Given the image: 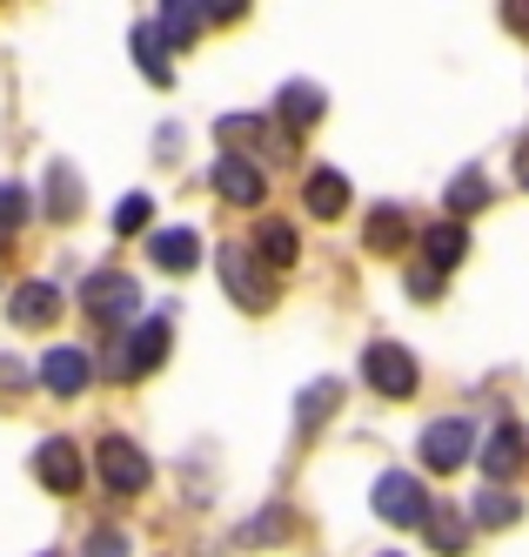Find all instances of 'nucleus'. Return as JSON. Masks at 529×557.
Listing matches in <instances>:
<instances>
[{"label":"nucleus","instance_id":"obj_1","mask_svg":"<svg viewBox=\"0 0 529 557\" xmlns=\"http://www.w3.org/2000/svg\"><path fill=\"white\" fill-rule=\"evenodd\" d=\"M362 383H369L376 396H389V404H410L423 370H416V356L402 343H369V356H362Z\"/></svg>","mask_w":529,"mask_h":557},{"label":"nucleus","instance_id":"obj_2","mask_svg":"<svg viewBox=\"0 0 529 557\" xmlns=\"http://www.w3.org/2000/svg\"><path fill=\"white\" fill-rule=\"evenodd\" d=\"M80 309H88L101 330H121V323H128V315L141 309L135 275H121V269H95L88 283H80Z\"/></svg>","mask_w":529,"mask_h":557},{"label":"nucleus","instance_id":"obj_3","mask_svg":"<svg viewBox=\"0 0 529 557\" xmlns=\"http://www.w3.org/2000/svg\"><path fill=\"white\" fill-rule=\"evenodd\" d=\"M376 517L382 524H402V531H423L429 524V497L410 470H382L376 476Z\"/></svg>","mask_w":529,"mask_h":557},{"label":"nucleus","instance_id":"obj_4","mask_svg":"<svg viewBox=\"0 0 529 557\" xmlns=\"http://www.w3.org/2000/svg\"><path fill=\"white\" fill-rule=\"evenodd\" d=\"M469 450H476V423H469V417H436V423L423 430V463H429L436 476L463 470Z\"/></svg>","mask_w":529,"mask_h":557},{"label":"nucleus","instance_id":"obj_5","mask_svg":"<svg viewBox=\"0 0 529 557\" xmlns=\"http://www.w3.org/2000/svg\"><path fill=\"white\" fill-rule=\"evenodd\" d=\"M95 470H101V484L121 491V497L148 491V457H141V444H128V436H101V444H95Z\"/></svg>","mask_w":529,"mask_h":557},{"label":"nucleus","instance_id":"obj_6","mask_svg":"<svg viewBox=\"0 0 529 557\" xmlns=\"http://www.w3.org/2000/svg\"><path fill=\"white\" fill-rule=\"evenodd\" d=\"M215 262H222L228 296H235L241 309H268V262H262V256H249V249H222Z\"/></svg>","mask_w":529,"mask_h":557},{"label":"nucleus","instance_id":"obj_7","mask_svg":"<svg viewBox=\"0 0 529 557\" xmlns=\"http://www.w3.org/2000/svg\"><path fill=\"white\" fill-rule=\"evenodd\" d=\"M215 195L222 202H235V209H255L262 195H268V175L255 169V162H241V154H215Z\"/></svg>","mask_w":529,"mask_h":557},{"label":"nucleus","instance_id":"obj_8","mask_svg":"<svg viewBox=\"0 0 529 557\" xmlns=\"http://www.w3.org/2000/svg\"><path fill=\"white\" fill-rule=\"evenodd\" d=\"M34 476H40V484H48L54 497H74L88 470H80V450L67 444V436H48V444L34 450Z\"/></svg>","mask_w":529,"mask_h":557},{"label":"nucleus","instance_id":"obj_9","mask_svg":"<svg viewBox=\"0 0 529 557\" xmlns=\"http://www.w3.org/2000/svg\"><path fill=\"white\" fill-rule=\"evenodd\" d=\"M88 376H95V356L74 349V343H61V349L40 356V389H54V396H80V389H88Z\"/></svg>","mask_w":529,"mask_h":557},{"label":"nucleus","instance_id":"obj_10","mask_svg":"<svg viewBox=\"0 0 529 557\" xmlns=\"http://www.w3.org/2000/svg\"><path fill=\"white\" fill-rule=\"evenodd\" d=\"M161 356H168V315H148V323L128 336V349H121L114 370H121V376H148Z\"/></svg>","mask_w":529,"mask_h":557},{"label":"nucleus","instance_id":"obj_11","mask_svg":"<svg viewBox=\"0 0 529 557\" xmlns=\"http://www.w3.org/2000/svg\"><path fill=\"white\" fill-rule=\"evenodd\" d=\"M8 315L21 330H48L54 315H61V289L54 283H21L14 296H8Z\"/></svg>","mask_w":529,"mask_h":557},{"label":"nucleus","instance_id":"obj_12","mask_svg":"<svg viewBox=\"0 0 529 557\" xmlns=\"http://www.w3.org/2000/svg\"><path fill=\"white\" fill-rule=\"evenodd\" d=\"M522 450H529V436H522V423H503L490 444H482V476L490 484H503V476H516L522 470Z\"/></svg>","mask_w":529,"mask_h":557},{"label":"nucleus","instance_id":"obj_13","mask_svg":"<svg viewBox=\"0 0 529 557\" xmlns=\"http://www.w3.org/2000/svg\"><path fill=\"white\" fill-rule=\"evenodd\" d=\"M201 21H209V14H201V0H161V8H154V34L168 48H194Z\"/></svg>","mask_w":529,"mask_h":557},{"label":"nucleus","instance_id":"obj_14","mask_svg":"<svg viewBox=\"0 0 529 557\" xmlns=\"http://www.w3.org/2000/svg\"><path fill=\"white\" fill-rule=\"evenodd\" d=\"M148 256H154L161 269H168V275H188V269L201 262V235H194V228H154Z\"/></svg>","mask_w":529,"mask_h":557},{"label":"nucleus","instance_id":"obj_15","mask_svg":"<svg viewBox=\"0 0 529 557\" xmlns=\"http://www.w3.org/2000/svg\"><path fill=\"white\" fill-rule=\"evenodd\" d=\"M275 108H281V128L289 135H308L315 122H322V88H308V82H289L275 95Z\"/></svg>","mask_w":529,"mask_h":557},{"label":"nucleus","instance_id":"obj_16","mask_svg":"<svg viewBox=\"0 0 529 557\" xmlns=\"http://www.w3.org/2000/svg\"><path fill=\"white\" fill-rule=\"evenodd\" d=\"M128 48H135V67L148 74L154 88H168V82H175V61H168V41H161V34H154V21L128 34Z\"/></svg>","mask_w":529,"mask_h":557},{"label":"nucleus","instance_id":"obj_17","mask_svg":"<svg viewBox=\"0 0 529 557\" xmlns=\"http://www.w3.org/2000/svg\"><path fill=\"white\" fill-rule=\"evenodd\" d=\"M442 202H450L456 222L463 215H482V209H490V175H482V169H456L450 188H442Z\"/></svg>","mask_w":529,"mask_h":557},{"label":"nucleus","instance_id":"obj_18","mask_svg":"<svg viewBox=\"0 0 529 557\" xmlns=\"http://www.w3.org/2000/svg\"><path fill=\"white\" fill-rule=\"evenodd\" d=\"M362 243H369L376 256H402V249H410V215H402L395 202H382L369 215V228H362Z\"/></svg>","mask_w":529,"mask_h":557},{"label":"nucleus","instance_id":"obj_19","mask_svg":"<svg viewBox=\"0 0 529 557\" xmlns=\"http://www.w3.org/2000/svg\"><path fill=\"white\" fill-rule=\"evenodd\" d=\"M423 256H429V269H456V262L469 256L463 222H436V228H423Z\"/></svg>","mask_w":529,"mask_h":557},{"label":"nucleus","instance_id":"obj_20","mask_svg":"<svg viewBox=\"0 0 529 557\" xmlns=\"http://www.w3.org/2000/svg\"><path fill=\"white\" fill-rule=\"evenodd\" d=\"M308 209H315L322 222H336V215L349 209V182H342L336 169H315V175H308Z\"/></svg>","mask_w":529,"mask_h":557},{"label":"nucleus","instance_id":"obj_21","mask_svg":"<svg viewBox=\"0 0 529 557\" xmlns=\"http://www.w3.org/2000/svg\"><path fill=\"white\" fill-rule=\"evenodd\" d=\"M255 256H262L268 269H289V262H295V228L268 215V222L255 228Z\"/></svg>","mask_w":529,"mask_h":557},{"label":"nucleus","instance_id":"obj_22","mask_svg":"<svg viewBox=\"0 0 529 557\" xmlns=\"http://www.w3.org/2000/svg\"><path fill=\"white\" fill-rule=\"evenodd\" d=\"M429 544L442 550V557H463L469 550V531H463V510H429Z\"/></svg>","mask_w":529,"mask_h":557},{"label":"nucleus","instance_id":"obj_23","mask_svg":"<svg viewBox=\"0 0 529 557\" xmlns=\"http://www.w3.org/2000/svg\"><path fill=\"white\" fill-rule=\"evenodd\" d=\"M516 517H522V497H509V491H482L476 497V524H490V531H503V524H516Z\"/></svg>","mask_w":529,"mask_h":557},{"label":"nucleus","instance_id":"obj_24","mask_svg":"<svg viewBox=\"0 0 529 557\" xmlns=\"http://www.w3.org/2000/svg\"><path fill=\"white\" fill-rule=\"evenodd\" d=\"M48 209H54V215H80V182H74L67 162L48 169Z\"/></svg>","mask_w":529,"mask_h":557},{"label":"nucleus","instance_id":"obj_25","mask_svg":"<svg viewBox=\"0 0 529 557\" xmlns=\"http://www.w3.org/2000/svg\"><path fill=\"white\" fill-rule=\"evenodd\" d=\"M281 537H289V517L281 510H255L249 524H241V544H281Z\"/></svg>","mask_w":529,"mask_h":557},{"label":"nucleus","instance_id":"obj_26","mask_svg":"<svg viewBox=\"0 0 529 557\" xmlns=\"http://www.w3.org/2000/svg\"><path fill=\"white\" fill-rule=\"evenodd\" d=\"M336 404H342V383H329V376H322V383L302 396V430H315V423H322V410H336Z\"/></svg>","mask_w":529,"mask_h":557},{"label":"nucleus","instance_id":"obj_27","mask_svg":"<svg viewBox=\"0 0 529 557\" xmlns=\"http://www.w3.org/2000/svg\"><path fill=\"white\" fill-rule=\"evenodd\" d=\"M148 215H154L148 195H128V202L114 209V235H141V228H148Z\"/></svg>","mask_w":529,"mask_h":557},{"label":"nucleus","instance_id":"obj_28","mask_svg":"<svg viewBox=\"0 0 529 557\" xmlns=\"http://www.w3.org/2000/svg\"><path fill=\"white\" fill-rule=\"evenodd\" d=\"M27 222V188H14V182H0V235H14Z\"/></svg>","mask_w":529,"mask_h":557},{"label":"nucleus","instance_id":"obj_29","mask_svg":"<svg viewBox=\"0 0 529 557\" xmlns=\"http://www.w3.org/2000/svg\"><path fill=\"white\" fill-rule=\"evenodd\" d=\"M88 557H128V537H121V531H95L88 537Z\"/></svg>","mask_w":529,"mask_h":557},{"label":"nucleus","instance_id":"obj_30","mask_svg":"<svg viewBox=\"0 0 529 557\" xmlns=\"http://www.w3.org/2000/svg\"><path fill=\"white\" fill-rule=\"evenodd\" d=\"M201 14H209V21H241V14H249V0H201Z\"/></svg>","mask_w":529,"mask_h":557},{"label":"nucleus","instance_id":"obj_31","mask_svg":"<svg viewBox=\"0 0 529 557\" xmlns=\"http://www.w3.org/2000/svg\"><path fill=\"white\" fill-rule=\"evenodd\" d=\"M442 289V269H410V296H436Z\"/></svg>","mask_w":529,"mask_h":557},{"label":"nucleus","instance_id":"obj_32","mask_svg":"<svg viewBox=\"0 0 529 557\" xmlns=\"http://www.w3.org/2000/svg\"><path fill=\"white\" fill-rule=\"evenodd\" d=\"M503 27L509 34H529V0H503Z\"/></svg>","mask_w":529,"mask_h":557},{"label":"nucleus","instance_id":"obj_33","mask_svg":"<svg viewBox=\"0 0 529 557\" xmlns=\"http://www.w3.org/2000/svg\"><path fill=\"white\" fill-rule=\"evenodd\" d=\"M21 383H27V370L14 363V356H0V389H21Z\"/></svg>","mask_w":529,"mask_h":557},{"label":"nucleus","instance_id":"obj_34","mask_svg":"<svg viewBox=\"0 0 529 557\" xmlns=\"http://www.w3.org/2000/svg\"><path fill=\"white\" fill-rule=\"evenodd\" d=\"M516 182L529 188V141H522V154H516Z\"/></svg>","mask_w":529,"mask_h":557},{"label":"nucleus","instance_id":"obj_35","mask_svg":"<svg viewBox=\"0 0 529 557\" xmlns=\"http://www.w3.org/2000/svg\"><path fill=\"white\" fill-rule=\"evenodd\" d=\"M389 557H395V550H389Z\"/></svg>","mask_w":529,"mask_h":557}]
</instances>
